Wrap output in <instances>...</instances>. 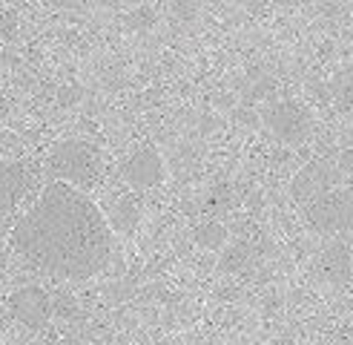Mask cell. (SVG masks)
Wrapping results in <instances>:
<instances>
[{"label": "cell", "instance_id": "1", "mask_svg": "<svg viewBox=\"0 0 353 345\" xmlns=\"http://www.w3.org/2000/svg\"><path fill=\"white\" fill-rule=\"evenodd\" d=\"M12 241L41 273L90 279L110 259L112 228L90 196L66 181H55L14 221Z\"/></svg>", "mask_w": 353, "mask_h": 345}, {"label": "cell", "instance_id": "2", "mask_svg": "<svg viewBox=\"0 0 353 345\" xmlns=\"http://www.w3.org/2000/svg\"><path fill=\"white\" fill-rule=\"evenodd\" d=\"M49 167L55 176H61V181L86 187L101 176V155L86 141H61L49 155Z\"/></svg>", "mask_w": 353, "mask_h": 345}, {"label": "cell", "instance_id": "3", "mask_svg": "<svg viewBox=\"0 0 353 345\" xmlns=\"http://www.w3.org/2000/svg\"><path fill=\"white\" fill-rule=\"evenodd\" d=\"M305 219L319 233L353 230V187H336L305 207Z\"/></svg>", "mask_w": 353, "mask_h": 345}, {"label": "cell", "instance_id": "4", "mask_svg": "<svg viewBox=\"0 0 353 345\" xmlns=\"http://www.w3.org/2000/svg\"><path fill=\"white\" fill-rule=\"evenodd\" d=\"M264 124L273 130L276 138L288 144H302L305 138L310 135L313 124H310V115L299 101H276L264 110Z\"/></svg>", "mask_w": 353, "mask_h": 345}, {"label": "cell", "instance_id": "5", "mask_svg": "<svg viewBox=\"0 0 353 345\" xmlns=\"http://www.w3.org/2000/svg\"><path fill=\"white\" fill-rule=\"evenodd\" d=\"M339 167L336 164H330V161H310V164H305L302 170L293 176V181H290V196L302 204V207H307L310 201H316L319 196H325V193H330V190H336V184H339Z\"/></svg>", "mask_w": 353, "mask_h": 345}, {"label": "cell", "instance_id": "6", "mask_svg": "<svg viewBox=\"0 0 353 345\" xmlns=\"http://www.w3.org/2000/svg\"><path fill=\"white\" fill-rule=\"evenodd\" d=\"M9 310L17 322H23L29 328H43L52 314H55V299L49 297L43 288H17L9 297Z\"/></svg>", "mask_w": 353, "mask_h": 345}, {"label": "cell", "instance_id": "7", "mask_svg": "<svg viewBox=\"0 0 353 345\" xmlns=\"http://www.w3.org/2000/svg\"><path fill=\"white\" fill-rule=\"evenodd\" d=\"M121 176L135 190H150L158 187L164 179V161L155 147H141L135 150L127 161L121 164Z\"/></svg>", "mask_w": 353, "mask_h": 345}, {"label": "cell", "instance_id": "8", "mask_svg": "<svg viewBox=\"0 0 353 345\" xmlns=\"http://www.w3.org/2000/svg\"><path fill=\"white\" fill-rule=\"evenodd\" d=\"M26 193V170L23 164L0 161V213L12 210V207L23 199Z\"/></svg>", "mask_w": 353, "mask_h": 345}, {"label": "cell", "instance_id": "9", "mask_svg": "<svg viewBox=\"0 0 353 345\" xmlns=\"http://www.w3.org/2000/svg\"><path fill=\"white\" fill-rule=\"evenodd\" d=\"M141 221V199L138 193H127L121 196L112 207V228L121 233H132Z\"/></svg>", "mask_w": 353, "mask_h": 345}, {"label": "cell", "instance_id": "10", "mask_svg": "<svg viewBox=\"0 0 353 345\" xmlns=\"http://www.w3.org/2000/svg\"><path fill=\"white\" fill-rule=\"evenodd\" d=\"M322 265H325V273L330 276L333 282H345L347 276H350V265H353L350 250L342 245V241H336L333 248H327V250H325Z\"/></svg>", "mask_w": 353, "mask_h": 345}, {"label": "cell", "instance_id": "11", "mask_svg": "<svg viewBox=\"0 0 353 345\" xmlns=\"http://www.w3.org/2000/svg\"><path fill=\"white\" fill-rule=\"evenodd\" d=\"M192 239H196V245L204 248V250H221L227 245V228L221 221L210 219V221L199 224L196 233H192Z\"/></svg>", "mask_w": 353, "mask_h": 345}, {"label": "cell", "instance_id": "12", "mask_svg": "<svg viewBox=\"0 0 353 345\" xmlns=\"http://www.w3.org/2000/svg\"><path fill=\"white\" fill-rule=\"evenodd\" d=\"M247 262H250V248L247 245H230L224 250V256H221V262H219V268L224 270V273H236V270H241Z\"/></svg>", "mask_w": 353, "mask_h": 345}, {"label": "cell", "instance_id": "13", "mask_svg": "<svg viewBox=\"0 0 353 345\" xmlns=\"http://www.w3.org/2000/svg\"><path fill=\"white\" fill-rule=\"evenodd\" d=\"M336 95L342 101V107L353 112V69L345 72L342 78H336Z\"/></svg>", "mask_w": 353, "mask_h": 345}, {"label": "cell", "instance_id": "14", "mask_svg": "<svg viewBox=\"0 0 353 345\" xmlns=\"http://www.w3.org/2000/svg\"><path fill=\"white\" fill-rule=\"evenodd\" d=\"M55 314L58 317H72L78 314V302L72 297H66V293H61V297H55Z\"/></svg>", "mask_w": 353, "mask_h": 345}, {"label": "cell", "instance_id": "15", "mask_svg": "<svg viewBox=\"0 0 353 345\" xmlns=\"http://www.w3.org/2000/svg\"><path fill=\"white\" fill-rule=\"evenodd\" d=\"M336 167H339L342 172H347V176H353V150H345V152L339 155Z\"/></svg>", "mask_w": 353, "mask_h": 345}]
</instances>
